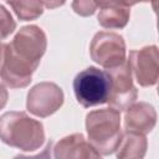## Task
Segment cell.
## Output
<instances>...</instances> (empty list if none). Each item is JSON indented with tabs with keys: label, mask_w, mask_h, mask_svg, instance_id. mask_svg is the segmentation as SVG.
<instances>
[{
	"label": "cell",
	"mask_w": 159,
	"mask_h": 159,
	"mask_svg": "<svg viewBox=\"0 0 159 159\" xmlns=\"http://www.w3.org/2000/svg\"><path fill=\"white\" fill-rule=\"evenodd\" d=\"M7 5L14 10L21 21L35 20L43 12V1H9Z\"/></svg>",
	"instance_id": "4fadbf2b"
},
{
	"label": "cell",
	"mask_w": 159,
	"mask_h": 159,
	"mask_svg": "<svg viewBox=\"0 0 159 159\" xmlns=\"http://www.w3.org/2000/svg\"><path fill=\"white\" fill-rule=\"evenodd\" d=\"M89 52L92 60L106 70L125 62V42L116 32H97L91 41Z\"/></svg>",
	"instance_id": "5b68a950"
},
{
	"label": "cell",
	"mask_w": 159,
	"mask_h": 159,
	"mask_svg": "<svg viewBox=\"0 0 159 159\" xmlns=\"http://www.w3.org/2000/svg\"><path fill=\"white\" fill-rule=\"evenodd\" d=\"M99 7L98 22L104 29H122L130 16V4L125 2H97Z\"/></svg>",
	"instance_id": "8fae6325"
},
{
	"label": "cell",
	"mask_w": 159,
	"mask_h": 159,
	"mask_svg": "<svg viewBox=\"0 0 159 159\" xmlns=\"http://www.w3.org/2000/svg\"><path fill=\"white\" fill-rule=\"evenodd\" d=\"M0 139L10 147L32 152L45 143L43 125L25 112H6L0 117Z\"/></svg>",
	"instance_id": "7a4b0ae2"
},
{
	"label": "cell",
	"mask_w": 159,
	"mask_h": 159,
	"mask_svg": "<svg viewBox=\"0 0 159 159\" xmlns=\"http://www.w3.org/2000/svg\"><path fill=\"white\" fill-rule=\"evenodd\" d=\"M128 63L137 82L142 87H150L158 82L159 53L157 46L152 45L130 51Z\"/></svg>",
	"instance_id": "ba28073f"
},
{
	"label": "cell",
	"mask_w": 159,
	"mask_h": 159,
	"mask_svg": "<svg viewBox=\"0 0 159 159\" xmlns=\"http://www.w3.org/2000/svg\"><path fill=\"white\" fill-rule=\"evenodd\" d=\"M52 149L55 159H102L101 154L81 133L60 139Z\"/></svg>",
	"instance_id": "9c48e42d"
},
{
	"label": "cell",
	"mask_w": 159,
	"mask_h": 159,
	"mask_svg": "<svg viewBox=\"0 0 159 159\" xmlns=\"http://www.w3.org/2000/svg\"><path fill=\"white\" fill-rule=\"evenodd\" d=\"M52 147H53V142L50 140L46 147L43 148V150L40 153V154H36V155H31V157H26V155H16L14 159H52L51 158V150H52Z\"/></svg>",
	"instance_id": "2e32d148"
},
{
	"label": "cell",
	"mask_w": 159,
	"mask_h": 159,
	"mask_svg": "<svg viewBox=\"0 0 159 159\" xmlns=\"http://www.w3.org/2000/svg\"><path fill=\"white\" fill-rule=\"evenodd\" d=\"M72 7H73L75 12L78 14V15H81V16H89V15L94 14V11L97 10L98 5L94 1L80 0V1H73L72 2Z\"/></svg>",
	"instance_id": "9a60e30c"
},
{
	"label": "cell",
	"mask_w": 159,
	"mask_h": 159,
	"mask_svg": "<svg viewBox=\"0 0 159 159\" xmlns=\"http://www.w3.org/2000/svg\"><path fill=\"white\" fill-rule=\"evenodd\" d=\"M7 98H9L7 89L5 88V86H4L2 83H0V109H2V108L6 106Z\"/></svg>",
	"instance_id": "e0dca14e"
},
{
	"label": "cell",
	"mask_w": 159,
	"mask_h": 159,
	"mask_svg": "<svg viewBox=\"0 0 159 159\" xmlns=\"http://www.w3.org/2000/svg\"><path fill=\"white\" fill-rule=\"evenodd\" d=\"M109 89L111 80L108 73L93 66L77 73L73 80L75 96L84 108L107 103Z\"/></svg>",
	"instance_id": "277c9868"
},
{
	"label": "cell",
	"mask_w": 159,
	"mask_h": 159,
	"mask_svg": "<svg viewBox=\"0 0 159 159\" xmlns=\"http://www.w3.org/2000/svg\"><path fill=\"white\" fill-rule=\"evenodd\" d=\"M47 46L46 35L36 25L24 26L5 47V60L0 72L10 88H24L31 82Z\"/></svg>",
	"instance_id": "6da1fadb"
},
{
	"label": "cell",
	"mask_w": 159,
	"mask_h": 159,
	"mask_svg": "<svg viewBox=\"0 0 159 159\" xmlns=\"http://www.w3.org/2000/svg\"><path fill=\"white\" fill-rule=\"evenodd\" d=\"M88 142L102 155L116 152L120 138V113L113 108L96 109L86 117Z\"/></svg>",
	"instance_id": "3957f363"
},
{
	"label": "cell",
	"mask_w": 159,
	"mask_h": 159,
	"mask_svg": "<svg viewBox=\"0 0 159 159\" xmlns=\"http://www.w3.org/2000/svg\"><path fill=\"white\" fill-rule=\"evenodd\" d=\"M106 72L111 80V89L108 97L109 106L120 113L132 106L138 96L137 88L133 84L132 71L128 60H125V62L118 67L106 70Z\"/></svg>",
	"instance_id": "8992f818"
},
{
	"label": "cell",
	"mask_w": 159,
	"mask_h": 159,
	"mask_svg": "<svg viewBox=\"0 0 159 159\" xmlns=\"http://www.w3.org/2000/svg\"><path fill=\"white\" fill-rule=\"evenodd\" d=\"M148 142L145 135L124 130L116 149L117 159H143L147 153Z\"/></svg>",
	"instance_id": "7c38bea8"
},
{
	"label": "cell",
	"mask_w": 159,
	"mask_h": 159,
	"mask_svg": "<svg viewBox=\"0 0 159 159\" xmlns=\"http://www.w3.org/2000/svg\"><path fill=\"white\" fill-rule=\"evenodd\" d=\"M63 103L62 89L52 82H41L34 86L26 99V107L36 117L45 118L53 114Z\"/></svg>",
	"instance_id": "52a82bcc"
},
{
	"label": "cell",
	"mask_w": 159,
	"mask_h": 159,
	"mask_svg": "<svg viewBox=\"0 0 159 159\" xmlns=\"http://www.w3.org/2000/svg\"><path fill=\"white\" fill-rule=\"evenodd\" d=\"M16 29V22L12 19L10 11L0 5V40L7 39Z\"/></svg>",
	"instance_id": "5bb4252c"
},
{
	"label": "cell",
	"mask_w": 159,
	"mask_h": 159,
	"mask_svg": "<svg viewBox=\"0 0 159 159\" xmlns=\"http://www.w3.org/2000/svg\"><path fill=\"white\" fill-rule=\"evenodd\" d=\"M124 128L128 132H134L145 135L152 132L157 123V112L154 107L147 102H138L125 109Z\"/></svg>",
	"instance_id": "30bf717a"
}]
</instances>
